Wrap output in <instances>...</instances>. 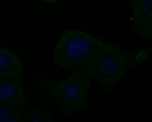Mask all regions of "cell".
<instances>
[{"label":"cell","mask_w":152,"mask_h":122,"mask_svg":"<svg viewBox=\"0 0 152 122\" xmlns=\"http://www.w3.org/2000/svg\"><path fill=\"white\" fill-rule=\"evenodd\" d=\"M22 122H55L54 115L48 111L29 105L24 108L22 112Z\"/></svg>","instance_id":"obj_7"},{"label":"cell","mask_w":152,"mask_h":122,"mask_svg":"<svg viewBox=\"0 0 152 122\" xmlns=\"http://www.w3.org/2000/svg\"><path fill=\"white\" fill-rule=\"evenodd\" d=\"M0 122H22V112L0 103Z\"/></svg>","instance_id":"obj_8"},{"label":"cell","mask_w":152,"mask_h":122,"mask_svg":"<svg viewBox=\"0 0 152 122\" xmlns=\"http://www.w3.org/2000/svg\"><path fill=\"white\" fill-rule=\"evenodd\" d=\"M66 79L56 80L42 73L38 87L42 103L54 105L66 117L84 110L88 105V94L91 77L83 69L72 70Z\"/></svg>","instance_id":"obj_1"},{"label":"cell","mask_w":152,"mask_h":122,"mask_svg":"<svg viewBox=\"0 0 152 122\" xmlns=\"http://www.w3.org/2000/svg\"><path fill=\"white\" fill-rule=\"evenodd\" d=\"M117 46L85 31L70 30L65 32L58 40L53 58L56 64L63 68H83L99 55Z\"/></svg>","instance_id":"obj_2"},{"label":"cell","mask_w":152,"mask_h":122,"mask_svg":"<svg viewBox=\"0 0 152 122\" xmlns=\"http://www.w3.org/2000/svg\"><path fill=\"white\" fill-rule=\"evenodd\" d=\"M0 103L23 111L26 97L20 83L7 78H0Z\"/></svg>","instance_id":"obj_5"},{"label":"cell","mask_w":152,"mask_h":122,"mask_svg":"<svg viewBox=\"0 0 152 122\" xmlns=\"http://www.w3.org/2000/svg\"><path fill=\"white\" fill-rule=\"evenodd\" d=\"M150 53V49L146 47L134 54H124L118 45L99 55L82 69L94 78L105 92L110 93L126 73L146 60Z\"/></svg>","instance_id":"obj_3"},{"label":"cell","mask_w":152,"mask_h":122,"mask_svg":"<svg viewBox=\"0 0 152 122\" xmlns=\"http://www.w3.org/2000/svg\"><path fill=\"white\" fill-rule=\"evenodd\" d=\"M132 24L137 35L152 39V0H132Z\"/></svg>","instance_id":"obj_4"},{"label":"cell","mask_w":152,"mask_h":122,"mask_svg":"<svg viewBox=\"0 0 152 122\" xmlns=\"http://www.w3.org/2000/svg\"><path fill=\"white\" fill-rule=\"evenodd\" d=\"M23 70V62L19 55L0 44V78L20 83Z\"/></svg>","instance_id":"obj_6"},{"label":"cell","mask_w":152,"mask_h":122,"mask_svg":"<svg viewBox=\"0 0 152 122\" xmlns=\"http://www.w3.org/2000/svg\"><path fill=\"white\" fill-rule=\"evenodd\" d=\"M39 1H41L42 2H44L56 3L58 1H60V0H39Z\"/></svg>","instance_id":"obj_9"}]
</instances>
